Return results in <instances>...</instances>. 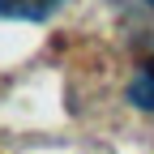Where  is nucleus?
Instances as JSON below:
<instances>
[{"label": "nucleus", "instance_id": "nucleus-1", "mask_svg": "<svg viewBox=\"0 0 154 154\" xmlns=\"http://www.w3.org/2000/svg\"><path fill=\"white\" fill-rule=\"evenodd\" d=\"M60 9V0H0V17L9 22H43Z\"/></svg>", "mask_w": 154, "mask_h": 154}, {"label": "nucleus", "instance_id": "nucleus-2", "mask_svg": "<svg viewBox=\"0 0 154 154\" xmlns=\"http://www.w3.org/2000/svg\"><path fill=\"white\" fill-rule=\"evenodd\" d=\"M128 103L137 111H154V60H146L137 69V77L128 82Z\"/></svg>", "mask_w": 154, "mask_h": 154}, {"label": "nucleus", "instance_id": "nucleus-3", "mask_svg": "<svg viewBox=\"0 0 154 154\" xmlns=\"http://www.w3.org/2000/svg\"><path fill=\"white\" fill-rule=\"evenodd\" d=\"M146 5H150V9H154V0H146Z\"/></svg>", "mask_w": 154, "mask_h": 154}]
</instances>
